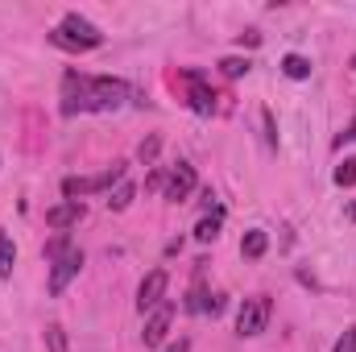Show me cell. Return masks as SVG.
I'll use <instances>...</instances> for the list:
<instances>
[{"label": "cell", "instance_id": "9", "mask_svg": "<svg viewBox=\"0 0 356 352\" xmlns=\"http://www.w3.org/2000/svg\"><path fill=\"white\" fill-rule=\"evenodd\" d=\"M195 166H186V162H178L175 170H170V178H166V199L170 203H182V199H191V191H195Z\"/></svg>", "mask_w": 356, "mask_h": 352}, {"label": "cell", "instance_id": "2", "mask_svg": "<svg viewBox=\"0 0 356 352\" xmlns=\"http://www.w3.org/2000/svg\"><path fill=\"white\" fill-rule=\"evenodd\" d=\"M129 99V83L112 79V75H91V91H88V112H116Z\"/></svg>", "mask_w": 356, "mask_h": 352}, {"label": "cell", "instance_id": "25", "mask_svg": "<svg viewBox=\"0 0 356 352\" xmlns=\"http://www.w3.org/2000/svg\"><path fill=\"white\" fill-rule=\"evenodd\" d=\"M166 352H191V340L182 336V340H175V344H170V349H166Z\"/></svg>", "mask_w": 356, "mask_h": 352}, {"label": "cell", "instance_id": "11", "mask_svg": "<svg viewBox=\"0 0 356 352\" xmlns=\"http://www.w3.org/2000/svg\"><path fill=\"white\" fill-rule=\"evenodd\" d=\"M83 216H88V207H83L79 199H67V203H58V207H50V211H46V224L63 232V228H71V224H79Z\"/></svg>", "mask_w": 356, "mask_h": 352}, {"label": "cell", "instance_id": "27", "mask_svg": "<svg viewBox=\"0 0 356 352\" xmlns=\"http://www.w3.org/2000/svg\"><path fill=\"white\" fill-rule=\"evenodd\" d=\"M353 71H356V54H353Z\"/></svg>", "mask_w": 356, "mask_h": 352}, {"label": "cell", "instance_id": "22", "mask_svg": "<svg viewBox=\"0 0 356 352\" xmlns=\"http://www.w3.org/2000/svg\"><path fill=\"white\" fill-rule=\"evenodd\" d=\"M154 154H158V137H149V141H141V150H137V158H141V162H154Z\"/></svg>", "mask_w": 356, "mask_h": 352}, {"label": "cell", "instance_id": "15", "mask_svg": "<svg viewBox=\"0 0 356 352\" xmlns=\"http://www.w3.org/2000/svg\"><path fill=\"white\" fill-rule=\"evenodd\" d=\"M220 71H224L228 79H241V75H249V71H253V63H249V58L228 54V58H220Z\"/></svg>", "mask_w": 356, "mask_h": 352}, {"label": "cell", "instance_id": "20", "mask_svg": "<svg viewBox=\"0 0 356 352\" xmlns=\"http://www.w3.org/2000/svg\"><path fill=\"white\" fill-rule=\"evenodd\" d=\"M353 182H356V158H344L336 166V186H353Z\"/></svg>", "mask_w": 356, "mask_h": 352}, {"label": "cell", "instance_id": "12", "mask_svg": "<svg viewBox=\"0 0 356 352\" xmlns=\"http://www.w3.org/2000/svg\"><path fill=\"white\" fill-rule=\"evenodd\" d=\"M220 224H224V207H211V216H203V220L195 224V241H199V245H211V241L220 237Z\"/></svg>", "mask_w": 356, "mask_h": 352}, {"label": "cell", "instance_id": "21", "mask_svg": "<svg viewBox=\"0 0 356 352\" xmlns=\"http://www.w3.org/2000/svg\"><path fill=\"white\" fill-rule=\"evenodd\" d=\"M332 352H356V328H344V336L336 340V349Z\"/></svg>", "mask_w": 356, "mask_h": 352}, {"label": "cell", "instance_id": "14", "mask_svg": "<svg viewBox=\"0 0 356 352\" xmlns=\"http://www.w3.org/2000/svg\"><path fill=\"white\" fill-rule=\"evenodd\" d=\"M282 75H286V79H311V63H307L302 54H286V58H282Z\"/></svg>", "mask_w": 356, "mask_h": 352}, {"label": "cell", "instance_id": "19", "mask_svg": "<svg viewBox=\"0 0 356 352\" xmlns=\"http://www.w3.org/2000/svg\"><path fill=\"white\" fill-rule=\"evenodd\" d=\"M46 349H50V352H67V332H63L58 323H50V328H46Z\"/></svg>", "mask_w": 356, "mask_h": 352}, {"label": "cell", "instance_id": "17", "mask_svg": "<svg viewBox=\"0 0 356 352\" xmlns=\"http://www.w3.org/2000/svg\"><path fill=\"white\" fill-rule=\"evenodd\" d=\"M13 265H17V249H13V241L0 232V278H8V273H13Z\"/></svg>", "mask_w": 356, "mask_h": 352}, {"label": "cell", "instance_id": "18", "mask_svg": "<svg viewBox=\"0 0 356 352\" xmlns=\"http://www.w3.org/2000/svg\"><path fill=\"white\" fill-rule=\"evenodd\" d=\"M71 249H75V245H71V237H67V232H58V237L46 245V262H58V257H67Z\"/></svg>", "mask_w": 356, "mask_h": 352}, {"label": "cell", "instance_id": "16", "mask_svg": "<svg viewBox=\"0 0 356 352\" xmlns=\"http://www.w3.org/2000/svg\"><path fill=\"white\" fill-rule=\"evenodd\" d=\"M133 195H137V186H133V182H120V186L112 191V199H108V207H112V211H124V207L133 203Z\"/></svg>", "mask_w": 356, "mask_h": 352}, {"label": "cell", "instance_id": "5", "mask_svg": "<svg viewBox=\"0 0 356 352\" xmlns=\"http://www.w3.org/2000/svg\"><path fill=\"white\" fill-rule=\"evenodd\" d=\"M88 91H91V75L67 71V75H63V116L88 112Z\"/></svg>", "mask_w": 356, "mask_h": 352}, {"label": "cell", "instance_id": "3", "mask_svg": "<svg viewBox=\"0 0 356 352\" xmlns=\"http://www.w3.org/2000/svg\"><path fill=\"white\" fill-rule=\"evenodd\" d=\"M112 182H124V162H112L104 175L91 178H63V195L67 199H83V195H95V191H112Z\"/></svg>", "mask_w": 356, "mask_h": 352}, {"label": "cell", "instance_id": "24", "mask_svg": "<svg viewBox=\"0 0 356 352\" xmlns=\"http://www.w3.org/2000/svg\"><path fill=\"white\" fill-rule=\"evenodd\" d=\"M344 141H356V116H353V125H348V129L336 137V145H344Z\"/></svg>", "mask_w": 356, "mask_h": 352}, {"label": "cell", "instance_id": "10", "mask_svg": "<svg viewBox=\"0 0 356 352\" xmlns=\"http://www.w3.org/2000/svg\"><path fill=\"white\" fill-rule=\"evenodd\" d=\"M182 79H186V88H191V108H195L199 116H207V112L216 108V95L207 88V79H203L199 71H182Z\"/></svg>", "mask_w": 356, "mask_h": 352}, {"label": "cell", "instance_id": "6", "mask_svg": "<svg viewBox=\"0 0 356 352\" xmlns=\"http://www.w3.org/2000/svg\"><path fill=\"white\" fill-rule=\"evenodd\" d=\"M166 286H170V273H166V269L145 273V278H141V286H137V311L145 315V311L162 307V303H166Z\"/></svg>", "mask_w": 356, "mask_h": 352}, {"label": "cell", "instance_id": "26", "mask_svg": "<svg viewBox=\"0 0 356 352\" xmlns=\"http://www.w3.org/2000/svg\"><path fill=\"white\" fill-rule=\"evenodd\" d=\"M348 220H356V199L348 203Z\"/></svg>", "mask_w": 356, "mask_h": 352}, {"label": "cell", "instance_id": "4", "mask_svg": "<svg viewBox=\"0 0 356 352\" xmlns=\"http://www.w3.org/2000/svg\"><path fill=\"white\" fill-rule=\"evenodd\" d=\"M269 315H273V303H269L266 294L245 298V307L236 311V332H241V336H261L269 328Z\"/></svg>", "mask_w": 356, "mask_h": 352}, {"label": "cell", "instance_id": "23", "mask_svg": "<svg viewBox=\"0 0 356 352\" xmlns=\"http://www.w3.org/2000/svg\"><path fill=\"white\" fill-rule=\"evenodd\" d=\"M261 120H266V137H269V145H277V133H273V112H261Z\"/></svg>", "mask_w": 356, "mask_h": 352}, {"label": "cell", "instance_id": "7", "mask_svg": "<svg viewBox=\"0 0 356 352\" xmlns=\"http://www.w3.org/2000/svg\"><path fill=\"white\" fill-rule=\"evenodd\" d=\"M79 269H83V249H71L67 257L50 262V294H63L71 286V278H79Z\"/></svg>", "mask_w": 356, "mask_h": 352}, {"label": "cell", "instance_id": "8", "mask_svg": "<svg viewBox=\"0 0 356 352\" xmlns=\"http://www.w3.org/2000/svg\"><path fill=\"white\" fill-rule=\"evenodd\" d=\"M170 319H175V307H170V303H162V307H154V311H149V319H145V332H141L145 349H158V344L166 340V332H170Z\"/></svg>", "mask_w": 356, "mask_h": 352}, {"label": "cell", "instance_id": "13", "mask_svg": "<svg viewBox=\"0 0 356 352\" xmlns=\"http://www.w3.org/2000/svg\"><path fill=\"white\" fill-rule=\"evenodd\" d=\"M269 249V237L261 232V228H253V232H245V241H241V253L249 257V262H257V257H266Z\"/></svg>", "mask_w": 356, "mask_h": 352}, {"label": "cell", "instance_id": "1", "mask_svg": "<svg viewBox=\"0 0 356 352\" xmlns=\"http://www.w3.org/2000/svg\"><path fill=\"white\" fill-rule=\"evenodd\" d=\"M50 42H54V46H63V50H95V46H104V33L91 25L88 17L67 13V17H63V25L50 33Z\"/></svg>", "mask_w": 356, "mask_h": 352}]
</instances>
